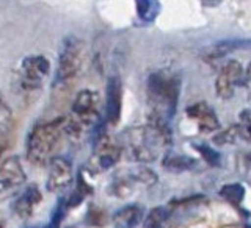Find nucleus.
<instances>
[{"label":"nucleus","mask_w":251,"mask_h":228,"mask_svg":"<svg viewBox=\"0 0 251 228\" xmlns=\"http://www.w3.org/2000/svg\"><path fill=\"white\" fill-rule=\"evenodd\" d=\"M171 143L167 119L151 113L143 127H133L124 133V145L130 158L138 164L154 161L163 147Z\"/></svg>","instance_id":"1"},{"label":"nucleus","mask_w":251,"mask_h":228,"mask_svg":"<svg viewBox=\"0 0 251 228\" xmlns=\"http://www.w3.org/2000/svg\"><path fill=\"white\" fill-rule=\"evenodd\" d=\"M135 6L138 18L145 22H152L160 11V3L155 2V0H140Z\"/></svg>","instance_id":"18"},{"label":"nucleus","mask_w":251,"mask_h":228,"mask_svg":"<svg viewBox=\"0 0 251 228\" xmlns=\"http://www.w3.org/2000/svg\"><path fill=\"white\" fill-rule=\"evenodd\" d=\"M6 227V221H5V217L0 216V228H5Z\"/></svg>","instance_id":"28"},{"label":"nucleus","mask_w":251,"mask_h":228,"mask_svg":"<svg viewBox=\"0 0 251 228\" xmlns=\"http://www.w3.org/2000/svg\"><path fill=\"white\" fill-rule=\"evenodd\" d=\"M220 194H222V197H225L227 202L234 203V205H239L243 199V195H245V189H243L242 185H226L222 187Z\"/></svg>","instance_id":"21"},{"label":"nucleus","mask_w":251,"mask_h":228,"mask_svg":"<svg viewBox=\"0 0 251 228\" xmlns=\"http://www.w3.org/2000/svg\"><path fill=\"white\" fill-rule=\"evenodd\" d=\"M198 148H200L201 155L204 156V160H206V161L210 164V166H217L218 161H220V158H218V153H217L215 150H212V148H209V147H206V145H200Z\"/></svg>","instance_id":"24"},{"label":"nucleus","mask_w":251,"mask_h":228,"mask_svg":"<svg viewBox=\"0 0 251 228\" xmlns=\"http://www.w3.org/2000/svg\"><path fill=\"white\" fill-rule=\"evenodd\" d=\"M86 58V47L82 39L68 36L61 44L58 53L57 70H55V84L65 86L73 83L82 74Z\"/></svg>","instance_id":"5"},{"label":"nucleus","mask_w":251,"mask_h":228,"mask_svg":"<svg viewBox=\"0 0 251 228\" xmlns=\"http://www.w3.org/2000/svg\"><path fill=\"white\" fill-rule=\"evenodd\" d=\"M165 221H167V209L157 207L149 211L143 219V228H165Z\"/></svg>","instance_id":"19"},{"label":"nucleus","mask_w":251,"mask_h":228,"mask_svg":"<svg viewBox=\"0 0 251 228\" xmlns=\"http://www.w3.org/2000/svg\"><path fill=\"white\" fill-rule=\"evenodd\" d=\"M113 221L115 228H137L143 221V208L138 205H127L118 211Z\"/></svg>","instance_id":"15"},{"label":"nucleus","mask_w":251,"mask_h":228,"mask_svg":"<svg viewBox=\"0 0 251 228\" xmlns=\"http://www.w3.org/2000/svg\"><path fill=\"white\" fill-rule=\"evenodd\" d=\"M74 183V170L73 164L68 158L55 156L49 163V172H47L46 187L53 194H65L73 187Z\"/></svg>","instance_id":"9"},{"label":"nucleus","mask_w":251,"mask_h":228,"mask_svg":"<svg viewBox=\"0 0 251 228\" xmlns=\"http://www.w3.org/2000/svg\"><path fill=\"white\" fill-rule=\"evenodd\" d=\"M88 219H90V222H93L96 227H104V211H90L88 213Z\"/></svg>","instance_id":"26"},{"label":"nucleus","mask_w":251,"mask_h":228,"mask_svg":"<svg viewBox=\"0 0 251 228\" xmlns=\"http://www.w3.org/2000/svg\"><path fill=\"white\" fill-rule=\"evenodd\" d=\"M123 108V84L118 77H110L105 89V121L116 124L121 117Z\"/></svg>","instance_id":"13"},{"label":"nucleus","mask_w":251,"mask_h":228,"mask_svg":"<svg viewBox=\"0 0 251 228\" xmlns=\"http://www.w3.org/2000/svg\"><path fill=\"white\" fill-rule=\"evenodd\" d=\"M50 72V62L44 55H28L18 67L16 80L22 91H36L43 86Z\"/></svg>","instance_id":"6"},{"label":"nucleus","mask_w":251,"mask_h":228,"mask_svg":"<svg viewBox=\"0 0 251 228\" xmlns=\"http://www.w3.org/2000/svg\"><path fill=\"white\" fill-rule=\"evenodd\" d=\"M215 144L218 145H226V144H235L237 141H242L240 139V133H239V128L237 125H232V127H229L227 130L222 131L220 135H217L214 138Z\"/></svg>","instance_id":"22"},{"label":"nucleus","mask_w":251,"mask_h":228,"mask_svg":"<svg viewBox=\"0 0 251 228\" xmlns=\"http://www.w3.org/2000/svg\"><path fill=\"white\" fill-rule=\"evenodd\" d=\"M245 80V70H243L242 64L237 60H229L225 62V66L220 69L218 77L215 80V91L220 99L229 100L235 88Z\"/></svg>","instance_id":"11"},{"label":"nucleus","mask_w":251,"mask_h":228,"mask_svg":"<svg viewBox=\"0 0 251 228\" xmlns=\"http://www.w3.org/2000/svg\"><path fill=\"white\" fill-rule=\"evenodd\" d=\"M237 50L251 52V39H227V41H220L212 47V52L215 55H226Z\"/></svg>","instance_id":"16"},{"label":"nucleus","mask_w":251,"mask_h":228,"mask_svg":"<svg viewBox=\"0 0 251 228\" xmlns=\"http://www.w3.org/2000/svg\"><path fill=\"white\" fill-rule=\"evenodd\" d=\"M68 209H69V208H68V205H66V200H65V199H61V200L58 202V205L55 207V209H53V213H52V216H50V221L47 222V225H46L44 228H60V225H61V222H63V219H65Z\"/></svg>","instance_id":"23"},{"label":"nucleus","mask_w":251,"mask_h":228,"mask_svg":"<svg viewBox=\"0 0 251 228\" xmlns=\"http://www.w3.org/2000/svg\"><path fill=\"white\" fill-rule=\"evenodd\" d=\"M148 97L151 102L152 113L170 119L177 108L179 82L176 77L165 72H154L148 78Z\"/></svg>","instance_id":"4"},{"label":"nucleus","mask_w":251,"mask_h":228,"mask_svg":"<svg viewBox=\"0 0 251 228\" xmlns=\"http://www.w3.org/2000/svg\"><path fill=\"white\" fill-rule=\"evenodd\" d=\"M121 145L107 136L100 135L94 143V152L90 161V167L94 172L112 169L121 158Z\"/></svg>","instance_id":"10"},{"label":"nucleus","mask_w":251,"mask_h":228,"mask_svg":"<svg viewBox=\"0 0 251 228\" xmlns=\"http://www.w3.org/2000/svg\"><path fill=\"white\" fill-rule=\"evenodd\" d=\"M243 82H245V84L251 89V62H250L247 70H245V80H243Z\"/></svg>","instance_id":"27"},{"label":"nucleus","mask_w":251,"mask_h":228,"mask_svg":"<svg viewBox=\"0 0 251 228\" xmlns=\"http://www.w3.org/2000/svg\"><path fill=\"white\" fill-rule=\"evenodd\" d=\"M157 182V174L143 164H137L124 172H120L113 177V182L110 185V192L118 197H126L133 189V185L152 186Z\"/></svg>","instance_id":"7"},{"label":"nucleus","mask_w":251,"mask_h":228,"mask_svg":"<svg viewBox=\"0 0 251 228\" xmlns=\"http://www.w3.org/2000/svg\"><path fill=\"white\" fill-rule=\"evenodd\" d=\"M10 117H11V111H10V108H8V105H6L2 92H0V128H2L8 121H10Z\"/></svg>","instance_id":"25"},{"label":"nucleus","mask_w":251,"mask_h":228,"mask_svg":"<svg viewBox=\"0 0 251 228\" xmlns=\"http://www.w3.org/2000/svg\"><path fill=\"white\" fill-rule=\"evenodd\" d=\"M65 117H58L49 122L33 125L25 141L27 160L35 166H46L55 158V152L60 147Z\"/></svg>","instance_id":"3"},{"label":"nucleus","mask_w":251,"mask_h":228,"mask_svg":"<svg viewBox=\"0 0 251 228\" xmlns=\"http://www.w3.org/2000/svg\"><path fill=\"white\" fill-rule=\"evenodd\" d=\"M240 133V139L251 143V109H243L239 114V124H235Z\"/></svg>","instance_id":"20"},{"label":"nucleus","mask_w":251,"mask_h":228,"mask_svg":"<svg viewBox=\"0 0 251 228\" xmlns=\"http://www.w3.org/2000/svg\"><path fill=\"white\" fill-rule=\"evenodd\" d=\"M2 152H3V147H0V156H2Z\"/></svg>","instance_id":"29"},{"label":"nucleus","mask_w":251,"mask_h":228,"mask_svg":"<svg viewBox=\"0 0 251 228\" xmlns=\"http://www.w3.org/2000/svg\"><path fill=\"white\" fill-rule=\"evenodd\" d=\"M193 166H195V161L184 155L170 153L163 158V167L171 172H184V170L192 169Z\"/></svg>","instance_id":"17"},{"label":"nucleus","mask_w":251,"mask_h":228,"mask_svg":"<svg viewBox=\"0 0 251 228\" xmlns=\"http://www.w3.org/2000/svg\"><path fill=\"white\" fill-rule=\"evenodd\" d=\"M187 116L196 122L198 128L202 133H212L220 128V121L214 109L206 102H196L192 106L187 108Z\"/></svg>","instance_id":"14"},{"label":"nucleus","mask_w":251,"mask_h":228,"mask_svg":"<svg viewBox=\"0 0 251 228\" xmlns=\"http://www.w3.org/2000/svg\"><path fill=\"white\" fill-rule=\"evenodd\" d=\"M27 182L19 156H8L0 163V202L10 199Z\"/></svg>","instance_id":"8"},{"label":"nucleus","mask_w":251,"mask_h":228,"mask_svg":"<svg viewBox=\"0 0 251 228\" xmlns=\"http://www.w3.org/2000/svg\"><path fill=\"white\" fill-rule=\"evenodd\" d=\"M102 100L98 91L82 89L71 105V116L65 117L63 133L74 141H80L100 121Z\"/></svg>","instance_id":"2"},{"label":"nucleus","mask_w":251,"mask_h":228,"mask_svg":"<svg viewBox=\"0 0 251 228\" xmlns=\"http://www.w3.org/2000/svg\"><path fill=\"white\" fill-rule=\"evenodd\" d=\"M43 202V194L39 191L38 185L30 183L22 189V192L14 199L11 209L13 213L19 219H30L36 211V208L41 205Z\"/></svg>","instance_id":"12"}]
</instances>
